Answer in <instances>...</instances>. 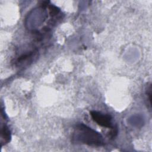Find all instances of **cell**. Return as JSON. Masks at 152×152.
Listing matches in <instances>:
<instances>
[{
    "instance_id": "1",
    "label": "cell",
    "mask_w": 152,
    "mask_h": 152,
    "mask_svg": "<svg viewBox=\"0 0 152 152\" xmlns=\"http://www.w3.org/2000/svg\"><path fill=\"white\" fill-rule=\"evenodd\" d=\"M72 141L75 143H81L91 146L104 145L102 135L83 124L75 125L72 135Z\"/></svg>"
},
{
    "instance_id": "2",
    "label": "cell",
    "mask_w": 152,
    "mask_h": 152,
    "mask_svg": "<svg viewBox=\"0 0 152 152\" xmlns=\"http://www.w3.org/2000/svg\"><path fill=\"white\" fill-rule=\"evenodd\" d=\"M90 115L94 122L100 126L106 128H112V117L110 115L103 114L97 111H91Z\"/></svg>"
},
{
    "instance_id": "3",
    "label": "cell",
    "mask_w": 152,
    "mask_h": 152,
    "mask_svg": "<svg viewBox=\"0 0 152 152\" xmlns=\"http://www.w3.org/2000/svg\"><path fill=\"white\" fill-rule=\"evenodd\" d=\"M11 138V134L10 131L6 125H3L1 128V141L2 145L8 143L10 141Z\"/></svg>"
}]
</instances>
